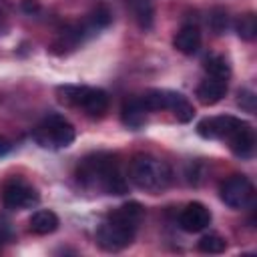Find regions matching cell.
I'll use <instances>...</instances> for the list:
<instances>
[{
	"label": "cell",
	"instance_id": "cell-1",
	"mask_svg": "<svg viewBox=\"0 0 257 257\" xmlns=\"http://www.w3.org/2000/svg\"><path fill=\"white\" fill-rule=\"evenodd\" d=\"M145 209L141 203L131 201L106 215V219L96 229V243L104 251H120L128 247L137 235V229L143 221Z\"/></svg>",
	"mask_w": 257,
	"mask_h": 257
},
{
	"label": "cell",
	"instance_id": "cell-2",
	"mask_svg": "<svg viewBox=\"0 0 257 257\" xmlns=\"http://www.w3.org/2000/svg\"><path fill=\"white\" fill-rule=\"evenodd\" d=\"M76 177L82 187L102 191L106 195H124L128 189V183L118 169V161L106 153H96L82 159L78 163Z\"/></svg>",
	"mask_w": 257,
	"mask_h": 257
},
{
	"label": "cell",
	"instance_id": "cell-3",
	"mask_svg": "<svg viewBox=\"0 0 257 257\" xmlns=\"http://www.w3.org/2000/svg\"><path fill=\"white\" fill-rule=\"evenodd\" d=\"M171 169L165 161L151 155H137L128 165V179L141 191L151 195L163 193L171 185Z\"/></svg>",
	"mask_w": 257,
	"mask_h": 257
},
{
	"label": "cell",
	"instance_id": "cell-4",
	"mask_svg": "<svg viewBox=\"0 0 257 257\" xmlns=\"http://www.w3.org/2000/svg\"><path fill=\"white\" fill-rule=\"evenodd\" d=\"M74 126L58 112H50L46 114L36 128L32 131V139L36 141L38 147L42 149H66L72 141H74Z\"/></svg>",
	"mask_w": 257,
	"mask_h": 257
},
{
	"label": "cell",
	"instance_id": "cell-5",
	"mask_svg": "<svg viewBox=\"0 0 257 257\" xmlns=\"http://www.w3.org/2000/svg\"><path fill=\"white\" fill-rule=\"evenodd\" d=\"M58 98L70 106L82 108L90 116H100L108 108V94L102 88L94 86H60L58 88Z\"/></svg>",
	"mask_w": 257,
	"mask_h": 257
},
{
	"label": "cell",
	"instance_id": "cell-6",
	"mask_svg": "<svg viewBox=\"0 0 257 257\" xmlns=\"http://www.w3.org/2000/svg\"><path fill=\"white\" fill-rule=\"evenodd\" d=\"M141 98L149 112L151 110H171L175 114V118L181 122H189L195 114V108L187 100V96H183L181 92H175V90L153 88V90H147Z\"/></svg>",
	"mask_w": 257,
	"mask_h": 257
},
{
	"label": "cell",
	"instance_id": "cell-7",
	"mask_svg": "<svg viewBox=\"0 0 257 257\" xmlns=\"http://www.w3.org/2000/svg\"><path fill=\"white\" fill-rule=\"evenodd\" d=\"M221 199L231 209H247L253 205L255 187L245 175H233L221 185Z\"/></svg>",
	"mask_w": 257,
	"mask_h": 257
},
{
	"label": "cell",
	"instance_id": "cell-8",
	"mask_svg": "<svg viewBox=\"0 0 257 257\" xmlns=\"http://www.w3.org/2000/svg\"><path fill=\"white\" fill-rule=\"evenodd\" d=\"M38 201H40L38 191L22 179H10L2 189V203L6 209L22 211L38 205Z\"/></svg>",
	"mask_w": 257,
	"mask_h": 257
},
{
	"label": "cell",
	"instance_id": "cell-9",
	"mask_svg": "<svg viewBox=\"0 0 257 257\" xmlns=\"http://www.w3.org/2000/svg\"><path fill=\"white\" fill-rule=\"evenodd\" d=\"M243 120L231 114H221V116H207L197 122V133L203 139H219L227 141V137L241 124Z\"/></svg>",
	"mask_w": 257,
	"mask_h": 257
},
{
	"label": "cell",
	"instance_id": "cell-10",
	"mask_svg": "<svg viewBox=\"0 0 257 257\" xmlns=\"http://www.w3.org/2000/svg\"><path fill=\"white\" fill-rule=\"evenodd\" d=\"M209 223H211V211L203 203H197V201L189 203L179 215V225L187 233H199L207 229Z\"/></svg>",
	"mask_w": 257,
	"mask_h": 257
},
{
	"label": "cell",
	"instance_id": "cell-11",
	"mask_svg": "<svg viewBox=\"0 0 257 257\" xmlns=\"http://www.w3.org/2000/svg\"><path fill=\"white\" fill-rule=\"evenodd\" d=\"M227 143H229V149L241 157V159H251L253 157V151H255V131L249 122H241L229 137H227Z\"/></svg>",
	"mask_w": 257,
	"mask_h": 257
},
{
	"label": "cell",
	"instance_id": "cell-12",
	"mask_svg": "<svg viewBox=\"0 0 257 257\" xmlns=\"http://www.w3.org/2000/svg\"><path fill=\"white\" fill-rule=\"evenodd\" d=\"M227 92V80H221V78H213V76H207L199 86H197V98L201 104L205 106H211V104H217Z\"/></svg>",
	"mask_w": 257,
	"mask_h": 257
},
{
	"label": "cell",
	"instance_id": "cell-13",
	"mask_svg": "<svg viewBox=\"0 0 257 257\" xmlns=\"http://www.w3.org/2000/svg\"><path fill=\"white\" fill-rule=\"evenodd\" d=\"M147 114H149V110H147V106H145L141 96L126 98L124 104H122V110H120L122 122L128 128H141L147 122Z\"/></svg>",
	"mask_w": 257,
	"mask_h": 257
},
{
	"label": "cell",
	"instance_id": "cell-14",
	"mask_svg": "<svg viewBox=\"0 0 257 257\" xmlns=\"http://www.w3.org/2000/svg\"><path fill=\"white\" fill-rule=\"evenodd\" d=\"M173 44L183 54H195L199 50V46H201V32H199V28L193 26V24H185L177 32Z\"/></svg>",
	"mask_w": 257,
	"mask_h": 257
},
{
	"label": "cell",
	"instance_id": "cell-15",
	"mask_svg": "<svg viewBox=\"0 0 257 257\" xmlns=\"http://www.w3.org/2000/svg\"><path fill=\"white\" fill-rule=\"evenodd\" d=\"M30 231L36 233V235H48V233H54L58 229V217L56 213L48 211V209H40V211H34L30 221Z\"/></svg>",
	"mask_w": 257,
	"mask_h": 257
},
{
	"label": "cell",
	"instance_id": "cell-16",
	"mask_svg": "<svg viewBox=\"0 0 257 257\" xmlns=\"http://www.w3.org/2000/svg\"><path fill=\"white\" fill-rule=\"evenodd\" d=\"M131 10L137 20V24L143 30H149L155 20V6L153 0H131Z\"/></svg>",
	"mask_w": 257,
	"mask_h": 257
},
{
	"label": "cell",
	"instance_id": "cell-17",
	"mask_svg": "<svg viewBox=\"0 0 257 257\" xmlns=\"http://www.w3.org/2000/svg\"><path fill=\"white\" fill-rule=\"evenodd\" d=\"M110 20H112L110 10H108L106 6H96V8L86 16V20L82 22V26H84V30H86L88 36H90V34H96L98 30L106 28V26L110 24Z\"/></svg>",
	"mask_w": 257,
	"mask_h": 257
},
{
	"label": "cell",
	"instance_id": "cell-18",
	"mask_svg": "<svg viewBox=\"0 0 257 257\" xmlns=\"http://www.w3.org/2000/svg\"><path fill=\"white\" fill-rule=\"evenodd\" d=\"M205 72L213 78H221V80H227L229 74H231V68H229V62L219 56V54H213L205 60Z\"/></svg>",
	"mask_w": 257,
	"mask_h": 257
},
{
	"label": "cell",
	"instance_id": "cell-19",
	"mask_svg": "<svg viewBox=\"0 0 257 257\" xmlns=\"http://www.w3.org/2000/svg\"><path fill=\"white\" fill-rule=\"evenodd\" d=\"M235 30H237V36L243 38V40H253L257 36V18L255 14H245L237 20L235 24Z\"/></svg>",
	"mask_w": 257,
	"mask_h": 257
},
{
	"label": "cell",
	"instance_id": "cell-20",
	"mask_svg": "<svg viewBox=\"0 0 257 257\" xmlns=\"http://www.w3.org/2000/svg\"><path fill=\"white\" fill-rule=\"evenodd\" d=\"M197 247L203 251V253H223L225 247H227V241L217 235V233H209V235H203L197 243Z\"/></svg>",
	"mask_w": 257,
	"mask_h": 257
},
{
	"label": "cell",
	"instance_id": "cell-21",
	"mask_svg": "<svg viewBox=\"0 0 257 257\" xmlns=\"http://www.w3.org/2000/svg\"><path fill=\"white\" fill-rule=\"evenodd\" d=\"M209 24H211V28H213L217 34H221V32L227 28V24H229V16H227V12L221 10V8L213 10V14H211V18H209Z\"/></svg>",
	"mask_w": 257,
	"mask_h": 257
},
{
	"label": "cell",
	"instance_id": "cell-22",
	"mask_svg": "<svg viewBox=\"0 0 257 257\" xmlns=\"http://www.w3.org/2000/svg\"><path fill=\"white\" fill-rule=\"evenodd\" d=\"M237 102H239V106H241L243 110H247V112H251V114L255 112V92H253V90H249V88L239 90Z\"/></svg>",
	"mask_w": 257,
	"mask_h": 257
},
{
	"label": "cell",
	"instance_id": "cell-23",
	"mask_svg": "<svg viewBox=\"0 0 257 257\" xmlns=\"http://www.w3.org/2000/svg\"><path fill=\"white\" fill-rule=\"evenodd\" d=\"M12 149V145H10V141L8 139H4V137H0V157H4L8 151Z\"/></svg>",
	"mask_w": 257,
	"mask_h": 257
},
{
	"label": "cell",
	"instance_id": "cell-24",
	"mask_svg": "<svg viewBox=\"0 0 257 257\" xmlns=\"http://www.w3.org/2000/svg\"><path fill=\"white\" fill-rule=\"evenodd\" d=\"M22 8H24V10H28V12H32V10H38V4H36L34 0H24Z\"/></svg>",
	"mask_w": 257,
	"mask_h": 257
},
{
	"label": "cell",
	"instance_id": "cell-25",
	"mask_svg": "<svg viewBox=\"0 0 257 257\" xmlns=\"http://www.w3.org/2000/svg\"><path fill=\"white\" fill-rule=\"evenodd\" d=\"M4 32V16H2V12H0V34Z\"/></svg>",
	"mask_w": 257,
	"mask_h": 257
},
{
	"label": "cell",
	"instance_id": "cell-26",
	"mask_svg": "<svg viewBox=\"0 0 257 257\" xmlns=\"http://www.w3.org/2000/svg\"><path fill=\"white\" fill-rule=\"evenodd\" d=\"M0 243H2V239H0Z\"/></svg>",
	"mask_w": 257,
	"mask_h": 257
}]
</instances>
